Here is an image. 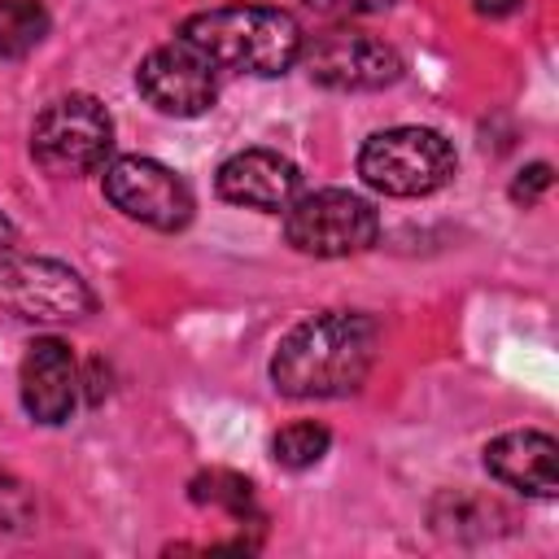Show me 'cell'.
Returning <instances> with one entry per match:
<instances>
[{
  "instance_id": "cell-1",
  "label": "cell",
  "mask_w": 559,
  "mask_h": 559,
  "mask_svg": "<svg viewBox=\"0 0 559 559\" xmlns=\"http://www.w3.org/2000/svg\"><path fill=\"white\" fill-rule=\"evenodd\" d=\"M380 328L362 310H323L301 319L271 358V384L284 397H345L376 362Z\"/></svg>"
},
{
  "instance_id": "cell-2",
  "label": "cell",
  "mask_w": 559,
  "mask_h": 559,
  "mask_svg": "<svg viewBox=\"0 0 559 559\" xmlns=\"http://www.w3.org/2000/svg\"><path fill=\"white\" fill-rule=\"evenodd\" d=\"M179 39L201 48L218 70L275 79L301 57V26L288 9L275 4H223L201 9L179 26Z\"/></svg>"
},
{
  "instance_id": "cell-3",
  "label": "cell",
  "mask_w": 559,
  "mask_h": 559,
  "mask_svg": "<svg viewBox=\"0 0 559 559\" xmlns=\"http://www.w3.org/2000/svg\"><path fill=\"white\" fill-rule=\"evenodd\" d=\"M358 175L384 197H428L454 179V148L432 127H389L358 148Z\"/></svg>"
},
{
  "instance_id": "cell-4",
  "label": "cell",
  "mask_w": 559,
  "mask_h": 559,
  "mask_svg": "<svg viewBox=\"0 0 559 559\" xmlns=\"http://www.w3.org/2000/svg\"><path fill=\"white\" fill-rule=\"evenodd\" d=\"M109 148H114V118L87 92L52 100L31 127V157L39 170H48L57 179L100 170Z\"/></svg>"
},
{
  "instance_id": "cell-5",
  "label": "cell",
  "mask_w": 559,
  "mask_h": 559,
  "mask_svg": "<svg viewBox=\"0 0 559 559\" xmlns=\"http://www.w3.org/2000/svg\"><path fill=\"white\" fill-rule=\"evenodd\" d=\"M284 236L297 253L310 258H349L376 245L380 214L371 201L345 188H319L297 192V201L284 210Z\"/></svg>"
},
{
  "instance_id": "cell-6",
  "label": "cell",
  "mask_w": 559,
  "mask_h": 559,
  "mask_svg": "<svg viewBox=\"0 0 559 559\" xmlns=\"http://www.w3.org/2000/svg\"><path fill=\"white\" fill-rule=\"evenodd\" d=\"M297 61L306 66V74L319 87H332V92H380L402 79L397 48L367 31H354V26L319 31L314 39L301 44Z\"/></svg>"
},
{
  "instance_id": "cell-7",
  "label": "cell",
  "mask_w": 559,
  "mask_h": 559,
  "mask_svg": "<svg viewBox=\"0 0 559 559\" xmlns=\"http://www.w3.org/2000/svg\"><path fill=\"white\" fill-rule=\"evenodd\" d=\"M105 197L131 223H144L153 231H183L197 210L192 188L153 157H114L105 166Z\"/></svg>"
},
{
  "instance_id": "cell-8",
  "label": "cell",
  "mask_w": 559,
  "mask_h": 559,
  "mask_svg": "<svg viewBox=\"0 0 559 559\" xmlns=\"http://www.w3.org/2000/svg\"><path fill=\"white\" fill-rule=\"evenodd\" d=\"M0 306L26 323H66L92 310V288L74 266L57 258L17 253L0 271Z\"/></svg>"
},
{
  "instance_id": "cell-9",
  "label": "cell",
  "mask_w": 559,
  "mask_h": 559,
  "mask_svg": "<svg viewBox=\"0 0 559 559\" xmlns=\"http://www.w3.org/2000/svg\"><path fill=\"white\" fill-rule=\"evenodd\" d=\"M140 96L170 118H197L218 100V66L188 39L157 44L135 70Z\"/></svg>"
},
{
  "instance_id": "cell-10",
  "label": "cell",
  "mask_w": 559,
  "mask_h": 559,
  "mask_svg": "<svg viewBox=\"0 0 559 559\" xmlns=\"http://www.w3.org/2000/svg\"><path fill=\"white\" fill-rule=\"evenodd\" d=\"M214 188L231 205L262 210V214H284L301 192V170L275 148H240L218 166Z\"/></svg>"
},
{
  "instance_id": "cell-11",
  "label": "cell",
  "mask_w": 559,
  "mask_h": 559,
  "mask_svg": "<svg viewBox=\"0 0 559 559\" xmlns=\"http://www.w3.org/2000/svg\"><path fill=\"white\" fill-rule=\"evenodd\" d=\"M79 362L74 349L61 336H35L22 354V371H17V389H22V406L35 424H66L74 402H79Z\"/></svg>"
},
{
  "instance_id": "cell-12",
  "label": "cell",
  "mask_w": 559,
  "mask_h": 559,
  "mask_svg": "<svg viewBox=\"0 0 559 559\" xmlns=\"http://www.w3.org/2000/svg\"><path fill=\"white\" fill-rule=\"evenodd\" d=\"M485 467L502 485L528 493V498H555L559 489V445L550 432L515 428L485 445Z\"/></svg>"
},
{
  "instance_id": "cell-13",
  "label": "cell",
  "mask_w": 559,
  "mask_h": 559,
  "mask_svg": "<svg viewBox=\"0 0 559 559\" xmlns=\"http://www.w3.org/2000/svg\"><path fill=\"white\" fill-rule=\"evenodd\" d=\"M188 498H192L197 507L227 511L231 520H258L253 485H249L240 472H227V467H210V472L192 476V480H188Z\"/></svg>"
},
{
  "instance_id": "cell-14",
  "label": "cell",
  "mask_w": 559,
  "mask_h": 559,
  "mask_svg": "<svg viewBox=\"0 0 559 559\" xmlns=\"http://www.w3.org/2000/svg\"><path fill=\"white\" fill-rule=\"evenodd\" d=\"M48 35V9L39 0H0V57L17 61Z\"/></svg>"
},
{
  "instance_id": "cell-15",
  "label": "cell",
  "mask_w": 559,
  "mask_h": 559,
  "mask_svg": "<svg viewBox=\"0 0 559 559\" xmlns=\"http://www.w3.org/2000/svg\"><path fill=\"white\" fill-rule=\"evenodd\" d=\"M332 445V432L314 419H297V424H284L275 437H271V459L288 472H306L314 467Z\"/></svg>"
},
{
  "instance_id": "cell-16",
  "label": "cell",
  "mask_w": 559,
  "mask_h": 559,
  "mask_svg": "<svg viewBox=\"0 0 559 559\" xmlns=\"http://www.w3.org/2000/svg\"><path fill=\"white\" fill-rule=\"evenodd\" d=\"M550 166L546 162H533V166H520L515 170V179H511V201L515 205H537L542 201V192L550 188Z\"/></svg>"
},
{
  "instance_id": "cell-17",
  "label": "cell",
  "mask_w": 559,
  "mask_h": 559,
  "mask_svg": "<svg viewBox=\"0 0 559 559\" xmlns=\"http://www.w3.org/2000/svg\"><path fill=\"white\" fill-rule=\"evenodd\" d=\"M393 0H306V9L332 17V22H345V17H358V13H380L389 9Z\"/></svg>"
},
{
  "instance_id": "cell-18",
  "label": "cell",
  "mask_w": 559,
  "mask_h": 559,
  "mask_svg": "<svg viewBox=\"0 0 559 559\" xmlns=\"http://www.w3.org/2000/svg\"><path fill=\"white\" fill-rule=\"evenodd\" d=\"M17 253H22V249H17V231H13V223L0 214V271H4Z\"/></svg>"
},
{
  "instance_id": "cell-19",
  "label": "cell",
  "mask_w": 559,
  "mask_h": 559,
  "mask_svg": "<svg viewBox=\"0 0 559 559\" xmlns=\"http://www.w3.org/2000/svg\"><path fill=\"white\" fill-rule=\"evenodd\" d=\"M472 4H476L480 17H507V13H515L524 0H472Z\"/></svg>"
}]
</instances>
